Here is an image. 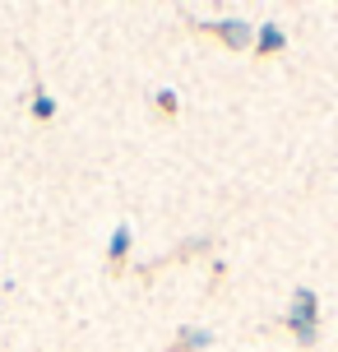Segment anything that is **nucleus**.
Segmentation results:
<instances>
[{
    "label": "nucleus",
    "mask_w": 338,
    "mask_h": 352,
    "mask_svg": "<svg viewBox=\"0 0 338 352\" xmlns=\"http://www.w3.org/2000/svg\"><path fill=\"white\" fill-rule=\"evenodd\" d=\"M311 320H315V297H311V292H297V301H292V324L302 329Z\"/></svg>",
    "instance_id": "obj_1"
},
{
    "label": "nucleus",
    "mask_w": 338,
    "mask_h": 352,
    "mask_svg": "<svg viewBox=\"0 0 338 352\" xmlns=\"http://www.w3.org/2000/svg\"><path fill=\"white\" fill-rule=\"evenodd\" d=\"M223 37H227L232 47H246V23H236V19H232V23H223Z\"/></svg>",
    "instance_id": "obj_2"
},
{
    "label": "nucleus",
    "mask_w": 338,
    "mask_h": 352,
    "mask_svg": "<svg viewBox=\"0 0 338 352\" xmlns=\"http://www.w3.org/2000/svg\"><path fill=\"white\" fill-rule=\"evenodd\" d=\"M260 47L278 52V47H283V33H278V28H264V33H260Z\"/></svg>",
    "instance_id": "obj_3"
},
{
    "label": "nucleus",
    "mask_w": 338,
    "mask_h": 352,
    "mask_svg": "<svg viewBox=\"0 0 338 352\" xmlns=\"http://www.w3.org/2000/svg\"><path fill=\"white\" fill-rule=\"evenodd\" d=\"M125 246H130V232L116 228V236H111V255H125Z\"/></svg>",
    "instance_id": "obj_4"
}]
</instances>
